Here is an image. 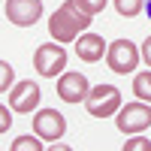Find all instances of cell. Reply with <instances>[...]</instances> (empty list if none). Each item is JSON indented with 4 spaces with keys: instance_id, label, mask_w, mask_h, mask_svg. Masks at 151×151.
Here are the masks:
<instances>
[{
    "instance_id": "15",
    "label": "cell",
    "mask_w": 151,
    "mask_h": 151,
    "mask_svg": "<svg viewBox=\"0 0 151 151\" xmlns=\"http://www.w3.org/2000/svg\"><path fill=\"white\" fill-rule=\"evenodd\" d=\"M76 6L82 12H88V15H97V12L106 9V0H76Z\"/></svg>"
},
{
    "instance_id": "19",
    "label": "cell",
    "mask_w": 151,
    "mask_h": 151,
    "mask_svg": "<svg viewBox=\"0 0 151 151\" xmlns=\"http://www.w3.org/2000/svg\"><path fill=\"white\" fill-rule=\"evenodd\" d=\"M145 12H148V18H151V0H145Z\"/></svg>"
},
{
    "instance_id": "2",
    "label": "cell",
    "mask_w": 151,
    "mask_h": 151,
    "mask_svg": "<svg viewBox=\"0 0 151 151\" xmlns=\"http://www.w3.org/2000/svg\"><path fill=\"white\" fill-rule=\"evenodd\" d=\"M85 109L91 118H109V115H118L121 109V91L115 85H97L88 91L85 97Z\"/></svg>"
},
{
    "instance_id": "8",
    "label": "cell",
    "mask_w": 151,
    "mask_h": 151,
    "mask_svg": "<svg viewBox=\"0 0 151 151\" xmlns=\"http://www.w3.org/2000/svg\"><path fill=\"white\" fill-rule=\"evenodd\" d=\"M6 18L15 27H33L42 18V0H6Z\"/></svg>"
},
{
    "instance_id": "5",
    "label": "cell",
    "mask_w": 151,
    "mask_h": 151,
    "mask_svg": "<svg viewBox=\"0 0 151 151\" xmlns=\"http://www.w3.org/2000/svg\"><path fill=\"white\" fill-rule=\"evenodd\" d=\"M33 67H36V73H40L42 79H55V76H60L67 70V52L60 45H55V42H45V45L36 48Z\"/></svg>"
},
{
    "instance_id": "9",
    "label": "cell",
    "mask_w": 151,
    "mask_h": 151,
    "mask_svg": "<svg viewBox=\"0 0 151 151\" xmlns=\"http://www.w3.org/2000/svg\"><path fill=\"white\" fill-rule=\"evenodd\" d=\"M88 91H91V85L82 73H60L58 76V97L64 100V103H85Z\"/></svg>"
},
{
    "instance_id": "16",
    "label": "cell",
    "mask_w": 151,
    "mask_h": 151,
    "mask_svg": "<svg viewBox=\"0 0 151 151\" xmlns=\"http://www.w3.org/2000/svg\"><path fill=\"white\" fill-rule=\"evenodd\" d=\"M124 151H151V139H145V136H133V139L124 142Z\"/></svg>"
},
{
    "instance_id": "10",
    "label": "cell",
    "mask_w": 151,
    "mask_h": 151,
    "mask_svg": "<svg viewBox=\"0 0 151 151\" xmlns=\"http://www.w3.org/2000/svg\"><path fill=\"white\" fill-rule=\"evenodd\" d=\"M109 42L103 40L100 33H82L79 40H76V55H79V60H85V64H97V60H103Z\"/></svg>"
},
{
    "instance_id": "12",
    "label": "cell",
    "mask_w": 151,
    "mask_h": 151,
    "mask_svg": "<svg viewBox=\"0 0 151 151\" xmlns=\"http://www.w3.org/2000/svg\"><path fill=\"white\" fill-rule=\"evenodd\" d=\"M115 9H118V15H124V18H136L145 9V0H115Z\"/></svg>"
},
{
    "instance_id": "4",
    "label": "cell",
    "mask_w": 151,
    "mask_h": 151,
    "mask_svg": "<svg viewBox=\"0 0 151 151\" xmlns=\"http://www.w3.org/2000/svg\"><path fill=\"white\" fill-rule=\"evenodd\" d=\"M115 127L130 136V133H142L145 127H151V103L139 100V103H127L118 109V118H115Z\"/></svg>"
},
{
    "instance_id": "6",
    "label": "cell",
    "mask_w": 151,
    "mask_h": 151,
    "mask_svg": "<svg viewBox=\"0 0 151 151\" xmlns=\"http://www.w3.org/2000/svg\"><path fill=\"white\" fill-rule=\"evenodd\" d=\"M33 133L40 136L42 142H58L60 136L67 133V118L60 115L58 109H40L33 115Z\"/></svg>"
},
{
    "instance_id": "3",
    "label": "cell",
    "mask_w": 151,
    "mask_h": 151,
    "mask_svg": "<svg viewBox=\"0 0 151 151\" xmlns=\"http://www.w3.org/2000/svg\"><path fill=\"white\" fill-rule=\"evenodd\" d=\"M139 58H142V52L130 40H115V42H109V48H106V64H109L112 73H118V76L133 73L136 67H139Z\"/></svg>"
},
{
    "instance_id": "17",
    "label": "cell",
    "mask_w": 151,
    "mask_h": 151,
    "mask_svg": "<svg viewBox=\"0 0 151 151\" xmlns=\"http://www.w3.org/2000/svg\"><path fill=\"white\" fill-rule=\"evenodd\" d=\"M9 127H12V109H6L0 103V133H6Z\"/></svg>"
},
{
    "instance_id": "7",
    "label": "cell",
    "mask_w": 151,
    "mask_h": 151,
    "mask_svg": "<svg viewBox=\"0 0 151 151\" xmlns=\"http://www.w3.org/2000/svg\"><path fill=\"white\" fill-rule=\"evenodd\" d=\"M40 85L36 82H15L12 85V91H9V109L12 112H18V115H30V112L40 106Z\"/></svg>"
},
{
    "instance_id": "11",
    "label": "cell",
    "mask_w": 151,
    "mask_h": 151,
    "mask_svg": "<svg viewBox=\"0 0 151 151\" xmlns=\"http://www.w3.org/2000/svg\"><path fill=\"white\" fill-rule=\"evenodd\" d=\"M133 94L145 100V103H151V70L145 73H136V79H133Z\"/></svg>"
},
{
    "instance_id": "14",
    "label": "cell",
    "mask_w": 151,
    "mask_h": 151,
    "mask_svg": "<svg viewBox=\"0 0 151 151\" xmlns=\"http://www.w3.org/2000/svg\"><path fill=\"white\" fill-rule=\"evenodd\" d=\"M12 85H15V70H12L9 60H0V94L9 91Z\"/></svg>"
},
{
    "instance_id": "13",
    "label": "cell",
    "mask_w": 151,
    "mask_h": 151,
    "mask_svg": "<svg viewBox=\"0 0 151 151\" xmlns=\"http://www.w3.org/2000/svg\"><path fill=\"white\" fill-rule=\"evenodd\" d=\"M12 151H42V142H40V136H18L15 142H12Z\"/></svg>"
},
{
    "instance_id": "18",
    "label": "cell",
    "mask_w": 151,
    "mask_h": 151,
    "mask_svg": "<svg viewBox=\"0 0 151 151\" xmlns=\"http://www.w3.org/2000/svg\"><path fill=\"white\" fill-rule=\"evenodd\" d=\"M142 60H145V64L151 67V36H148V40L142 42Z\"/></svg>"
},
{
    "instance_id": "1",
    "label": "cell",
    "mask_w": 151,
    "mask_h": 151,
    "mask_svg": "<svg viewBox=\"0 0 151 151\" xmlns=\"http://www.w3.org/2000/svg\"><path fill=\"white\" fill-rule=\"evenodd\" d=\"M91 18L94 15L82 12L76 6V0H64V3L52 12V18H48V33H52V40L60 42V45L76 42L88 27H91Z\"/></svg>"
}]
</instances>
